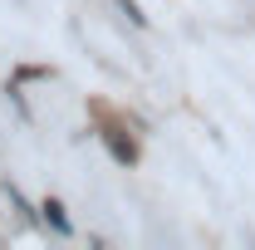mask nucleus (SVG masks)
Returning a JSON list of instances; mask_svg holds the SVG:
<instances>
[{
    "mask_svg": "<svg viewBox=\"0 0 255 250\" xmlns=\"http://www.w3.org/2000/svg\"><path fill=\"white\" fill-rule=\"evenodd\" d=\"M98 137H103V147L113 152V162H123V167H132V162H137V142L128 137L123 127H103Z\"/></svg>",
    "mask_w": 255,
    "mask_h": 250,
    "instance_id": "obj_1",
    "label": "nucleus"
},
{
    "mask_svg": "<svg viewBox=\"0 0 255 250\" xmlns=\"http://www.w3.org/2000/svg\"><path fill=\"white\" fill-rule=\"evenodd\" d=\"M44 216H49V226H54V231H64V236L74 231V226H69V216H64V206H59V201H54V196L44 201Z\"/></svg>",
    "mask_w": 255,
    "mask_h": 250,
    "instance_id": "obj_2",
    "label": "nucleus"
},
{
    "mask_svg": "<svg viewBox=\"0 0 255 250\" xmlns=\"http://www.w3.org/2000/svg\"><path fill=\"white\" fill-rule=\"evenodd\" d=\"M118 10H123V15L132 20V25H137V30H147V15L137 10V0H118Z\"/></svg>",
    "mask_w": 255,
    "mask_h": 250,
    "instance_id": "obj_3",
    "label": "nucleus"
}]
</instances>
